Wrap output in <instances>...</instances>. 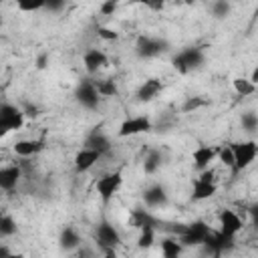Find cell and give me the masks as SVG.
Segmentation results:
<instances>
[{"label": "cell", "mask_w": 258, "mask_h": 258, "mask_svg": "<svg viewBox=\"0 0 258 258\" xmlns=\"http://www.w3.org/2000/svg\"><path fill=\"white\" fill-rule=\"evenodd\" d=\"M204 62H206V52L200 46H185V48H181L179 52H175L171 56L173 69L181 75H187V73L200 69Z\"/></svg>", "instance_id": "1"}, {"label": "cell", "mask_w": 258, "mask_h": 258, "mask_svg": "<svg viewBox=\"0 0 258 258\" xmlns=\"http://www.w3.org/2000/svg\"><path fill=\"white\" fill-rule=\"evenodd\" d=\"M232 145V151H234V173L246 169L252 165V161L258 157V143L254 139H248V141H236V143H230Z\"/></svg>", "instance_id": "2"}, {"label": "cell", "mask_w": 258, "mask_h": 258, "mask_svg": "<svg viewBox=\"0 0 258 258\" xmlns=\"http://www.w3.org/2000/svg\"><path fill=\"white\" fill-rule=\"evenodd\" d=\"M167 48H169V42L163 40V38H157V36L141 34V36H137V40H135V54H137L139 58H143V60L155 58V56L163 54Z\"/></svg>", "instance_id": "3"}, {"label": "cell", "mask_w": 258, "mask_h": 258, "mask_svg": "<svg viewBox=\"0 0 258 258\" xmlns=\"http://www.w3.org/2000/svg\"><path fill=\"white\" fill-rule=\"evenodd\" d=\"M24 113L20 107L12 103H2L0 105V135L4 137L10 131H18L24 125Z\"/></svg>", "instance_id": "4"}, {"label": "cell", "mask_w": 258, "mask_h": 258, "mask_svg": "<svg viewBox=\"0 0 258 258\" xmlns=\"http://www.w3.org/2000/svg\"><path fill=\"white\" fill-rule=\"evenodd\" d=\"M202 248H204V252H206L208 256H212V258H220L222 254L232 252V250L236 248V238L226 236V234H222L220 230H218V232L212 230V234L208 236V240L204 242Z\"/></svg>", "instance_id": "5"}, {"label": "cell", "mask_w": 258, "mask_h": 258, "mask_svg": "<svg viewBox=\"0 0 258 258\" xmlns=\"http://www.w3.org/2000/svg\"><path fill=\"white\" fill-rule=\"evenodd\" d=\"M210 234H212V228L204 220H196L187 224V230L183 236H179V242L183 248H198V246H204Z\"/></svg>", "instance_id": "6"}, {"label": "cell", "mask_w": 258, "mask_h": 258, "mask_svg": "<svg viewBox=\"0 0 258 258\" xmlns=\"http://www.w3.org/2000/svg\"><path fill=\"white\" fill-rule=\"evenodd\" d=\"M75 99L77 103L83 107V109H89V111H95L99 107V101H101V95L95 87V81L91 79H81V83L77 85L75 89Z\"/></svg>", "instance_id": "7"}, {"label": "cell", "mask_w": 258, "mask_h": 258, "mask_svg": "<svg viewBox=\"0 0 258 258\" xmlns=\"http://www.w3.org/2000/svg\"><path fill=\"white\" fill-rule=\"evenodd\" d=\"M95 242H97V246L105 252V250H115L119 244H121V234H119V230L111 224V222H107V220H101L99 224H97V228H95Z\"/></svg>", "instance_id": "8"}, {"label": "cell", "mask_w": 258, "mask_h": 258, "mask_svg": "<svg viewBox=\"0 0 258 258\" xmlns=\"http://www.w3.org/2000/svg\"><path fill=\"white\" fill-rule=\"evenodd\" d=\"M121 183H123V173L121 171H111V173H105V175H101L99 179H97V194H99V198H101V202L103 204H109L111 200H113V196L119 191V187H121Z\"/></svg>", "instance_id": "9"}, {"label": "cell", "mask_w": 258, "mask_h": 258, "mask_svg": "<svg viewBox=\"0 0 258 258\" xmlns=\"http://www.w3.org/2000/svg\"><path fill=\"white\" fill-rule=\"evenodd\" d=\"M153 129V123L147 115H135V117H127L119 129H117V137H133V135H141Z\"/></svg>", "instance_id": "10"}, {"label": "cell", "mask_w": 258, "mask_h": 258, "mask_svg": "<svg viewBox=\"0 0 258 258\" xmlns=\"http://www.w3.org/2000/svg\"><path fill=\"white\" fill-rule=\"evenodd\" d=\"M46 147V137H38V139H20L12 145L14 153L22 159H28L32 155H38L42 149Z\"/></svg>", "instance_id": "11"}, {"label": "cell", "mask_w": 258, "mask_h": 258, "mask_svg": "<svg viewBox=\"0 0 258 258\" xmlns=\"http://www.w3.org/2000/svg\"><path fill=\"white\" fill-rule=\"evenodd\" d=\"M143 202L147 208H163L169 202V194L161 183H151L143 189Z\"/></svg>", "instance_id": "12"}, {"label": "cell", "mask_w": 258, "mask_h": 258, "mask_svg": "<svg viewBox=\"0 0 258 258\" xmlns=\"http://www.w3.org/2000/svg\"><path fill=\"white\" fill-rule=\"evenodd\" d=\"M218 222H220V232L226 234V236H232V238H236V234L244 226L242 218L234 210H222L220 216H218Z\"/></svg>", "instance_id": "13"}, {"label": "cell", "mask_w": 258, "mask_h": 258, "mask_svg": "<svg viewBox=\"0 0 258 258\" xmlns=\"http://www.w3.org/2000/svg\"><path fill=\"white\" fill-rule=\"evenodd\" d=\"M161 91H163V83H161L159 79L151 77V79H145V81L139 85V89L135 91V99H137V103H149V101H153Z\"/></svg>", "instance_id": "14"}, {"label": "cell", "mask_w": 258, "mask_h": 258, "mask_svg": "<svg viewBox=\"0 0 258 258\" xmlns=\"http://www.w3.org/2000/svg\"><path fill=\"white\" fill-rule=\"evenodd\" d=\"M216 157H218V147H212V145H200L191 153V161L198 171H206Z\"/></svg>", "instance_id": "15"}, {"label": "cell", "mask_w": 258, "mask_h": 258, "mask_svg": "<svg viewBox=\"0 0 258 258\" xmlns=\"http://www.w3.org/2000/svg\"><path fill=\"white\" fill-rule=\"evenodd\" d=\"M103 157V153H99V151H95V149H87V147H83L77 155H75V171L77 173H85V171H89L99 159Z\"/></svg>", "instance_id": "16"}, {"label": "cell", "mask_w": 258, "mask_h": 258, "mask_svg": "<svg viewBox=\"0 0 258 258\" xmlns=\"http://www.w3.org/2000/svg\"><path fill=\"white\" fill-rule=\"evenodd\" d=\"M107 62H109L107 54L103 50H99V48H91V50H87L83 54V64H85V69H87L89 75H95L97 71H101L103 67H107Z\"/></svg>", "instance_id": "17"}, {"label": "cell", "mask_w": 258, "mask_h": 258, "mask_svg": "<svg viewBox=\"0 0 258 258\" xmlns=\"http://www.w3.org/2000/svg\"><path fill=\"white\" fill-rule=\"evenodd\" d=\"M22 167L16 163V165H6V167H2L0 169V187L4 189V191H12L16 185H18V181H20V177H22Z\"/></svg>", "instance_id": "18"}, {"label": "cell", "mask_w": 258, "mask_h": 258, "mask_svg": "<svg viewBox=\"0 0 258 258\" xmlns=\"http://www.w3.org/2000/svg\"><path fill=\"white\" fill-rule=\"evenodd\" d=\"M131 226L137 228V230H143V228H161V222L149 210L135 208L131 212Z\"/></svg>", "instance_id": "19"}, {"label": "cell", "mask_w": 258, "mask_h": 258, "mask_svg": "<svg viewBox=\"0 0 258 258\" xmlns=\"http://www.w3.org/2000/svg\"><path fill=\"white\" fill-rule=\"evenodd\" d=\"M83 147H87V149H95V151H99V153H109L111 151V147H113V143H111V139L107 137V135H103L101 131H91L89 135H87V139H85V143H83Z\"/></svg>", "instance_id": "20"}, {"label": "cell", "mask_w": 258, "mask_h": 258, "mask_svg": "<svg viewBox=\"0 0 258 258\" xmlns=\"http://www.w3.org/2000/svg\"><path fill=\"white\" fill-rule=\"evenodd\" d=\"M216 191H218V187H216L214 181H206V179H202V177H196L194 183H191V200H194V202L208 200V198H212Z\"/></svg>", "instance_id": "21"}, {"label": "cell", "mask_w": 258, "mask_h": 258, "mask_svg": "<svg viewBox=\"0 0 258 258\" xmlns=\"http://www.w3.org/2000/svg\"><path fill=\"white\" fill-rule=\"evenodd\" d=\"M58 246H60L64 252L77 250V248L81 246V234L77 232V228L64 226V228L60 230V236H58Z\"/></svg>", "instance_id": "22"}, {"label": "cell", "mask_w": 258, "mask_h": 258, "mask_svg": "<svg viewBox=\"0 0 258 258\" xmlns=\"http://www.w3.org/2000/svg\"><path fill=\"white\" fill-rule=\"evenodd\" d=\"M181 252H183V246L179 238L167 236L161 240V258H181Z\"/></svg>", "instance_id": "23"}, {"label": "cell", "mask_w": 258, "mask_h": 258, "mask_svg": "<svg viewBox=\"0 0 258 258\" xmlns=\"http://www.w3.org/2000/svg\"><path fill=\"white\" fill-rule=\"evenodd\" d=\"M161 163H163V155L157 149H149L147 155H145V159H143V171L147 175H153L161 167Z\"/></svg>", "instance_id": "24"}, {"label": "cell", "mask_w": 258, "mask_h": 258, "mask_svg": "<svg viewBox=\"0 0 258 258\" xmlns=\"http://www.w3.org/2000/svg\"><path fill=\"white\" fill-rule=\"evenodd\" d=\"M232 87H234L236 95H240V97H250V95L256 93V85L250 79H244V77H236L232 81Z\"/></svg>", "instance_id": "25"}, {"label": "cell", "mask_w": 258, "mask_h": 258, "mask_svg": "<svg viewBox=\"0 0 258 258\" xmlns=\"http://www.w3.org/2000/svg\"><path fill=\"white\" fill-rule=\"evenodd\" d=\"M206 105H208V99H204V97H200V95H194V97H185V99H183L179 111H181V113H196L198 109H202V107H206Z\"/></svg>", "instance_id": "26"}, {"label": "cell", "mask_w": 258, "mask_h": 258, "mask_svg": "<svg viewBox=\"0 0 258 258\" xmlns=\"http://www.w3.org/2000/svg\"><path fill=\"white\" fill-rule=\"evenodd\" d=\"M95 87H97V91H99L101 97H117V95H119V87H117L115 81H111V79L95 81Z\"/></svg>", "instance_id": "27"}, {"label": "cell", "mask_w": 258, "mask_h": 258, "mask_svg": "<svg viewBox=\"0 0 258 258\" xmlns=\"http://www.w3.org/2000/svg\"><path fill=\"white\" fill-rule=\"evenodd\" d=\"M155 242V228H143L139 230V236H137V248L139 250H149Z\"/></svg>", "instance_id": "28"}, {"label": "cell", "mask_w": 258, "mask_h": 258, "mask_svg": "<svg viewBox=\"0 0 258 258\" xmlns=\"http://www.w3.org/2000/svg\"><path fill=\"white\" fill-rule=\"evenodd\" d=\"M240 125H242V129L246 133H254L258 129V115H256V111H244L240 115Z\"/></svg>", "instance_id": "29"}, {"label": "cell", "mask_w": 258, "mask_h": 258, "mask_svg": "<svg viewBox=\"0 0 258 258\" xmlns=\"http://www.w3.org/2000/svg\"><path fill=\"white\" fill-rule=\"evenodd\" d=\"M12 234H16V220L10 214H2L0 216V236L8 238Z\"/></svg>", "instance_id": "30"}, {"label": "cell", "mask_w": 258, "mask_h": 258, "mask_svg": "<svg viewBox=\"0 0 258 258\" xmlns=\"http://www.w3.org/2000/svg\"><path fill=\"white\" fill-rule=\"evenodd\" d=\"M210 10H212V16H216V18H226V16L230 14L232 6H230V2H226V0H216V2L210 4Z\"/></svg>", "instance_id": "31"}, {"label": "cell", "mask_w": 258, "mask_h": 258, "mask_svg": "<svg viewBox=\"0 0 258 258\" xmlns=\"http://www.w3.org/2000/svg\"><path fill=\"white\" fill-rule=\"evenodd\" d=\"M218 159L222 165L234 169V151H232V145H222L218 147Z\"/></svg>", "instance_id": "32"}, {"label": "cell", "mask_w": 258, "mask_h": 258, "mask_svg": "<svg viewBox=\"0 0 258 258\" xmlns=\"http://www.w3.org/2000/svg\"><path fill=\"white\" fill-rule=\"evenodd\" d=\"M44 6H46V0H20L16 4L20 12H36V10H42Z\"/></svg>", "instance_id": "33"}, {"label": "cell", "mask_w": 258, "mask_h": 258, "mask_svg": "<svg viewBox=\"0 0 258 258\" xmlns=\"http://www.w3.org/2000/svg\"><path fill=\"white\" fill-rule=\"evenodd\" d=\"M97 36H99L101 40L113 42V40L119 38V32H117L115 28H111V26H97Z\"/></svg>", "instance_id": "34"}, {"label": "cell", "mask_w": 258, "mask_h": 258, "mask_svg": "<svg viewBox=\"0 0 258 258\" xmlns=\"http://www.w3.org/2000/svg\"><path fill=\"white\" fill-rule=\"evenodd\" d=\"M20 109H22V113H24V117H26V119H36V117L40 115V107H38V105H34V103H30V101H26Z\"/></svg>", "instance_id": "35"}, {"label": "cell", "mask_w": 258, "mask_h": 258, "mask_svg": "<svg viewBox=\"0 0 258 258\" xmlns=\"http://www.w3.org/2000/svg\"><path fill=\"white\" fill-rule=\"evenodd\" d=\"M117 0H105V2H101V6H99V12L103 14V16H113L115 14V10H117Z\"/></svg>", "instance_id": "36"}, {"label": "cell", "mask_w": 258, "mask_h": 258, "mask_svg": "<svg viewBox=\"0 0 258 258\" xmlns=\"http://www.w3.org/2000/svg\"><path fill=\"white\" fill-rule=\"evenodd\" d=\"M185 230H187V224H181V222H173V224H169V226H167V232H169L171 236H175V238L183 236V234H185Z\"/></svg>", "instance_id": "37"}, {"label": "cell", "mask_w": 258, "mask_h": 258, "mask_svg": "<svg viewBox=\"0 0 258 258\" xmlns=\"http://www.w3.org/2000/svg\"><path fill=\"white\" fill-rule=\"evenodd\" d=\"M48 62H50V54H48V52H38V56H36V60H34V67H36L38 71H44V69L48 67Z\"/></svg>", "instance_id": "38"}, {"label": "cell", "mask_w": 258, "mask_h": 258, "mask_svg": "<svg viewBox=\"0 0 258 258\" xmlns=\"http://www.w3.org/2000/svg\"><path fill=\"white\" fill-rule=\"evenodd\" d=\"M64 6H67V2L64 0H46V10L48 12H60V10H64Z\"/></svg>", "instance_id": "39"}, {"label": "cell", "mask_w": 258, "mask_h": 258, "mask_svg": "<svg viewBox=\"0 0 258 258\" xmlns=\"http://www.w3.org/2000/svg\"><path fill=\"white\" fill-rule=\"evenodd\" d=\"M248 214H250V220H252L254 228H258V204L250 206V208H248Z\"/></svg>", "instance_id": "40"}, {"label": "cell", "mask_w": 258, "mask_h": 258, "mask_svg": "<svg viewBox=\"0 0 258 258\" xmlns=\"http://www.w3.org/2000/svg\"><path fill=\"white\" fill-rule=\"evenodd\" d=\"M145 6H147V8H151V10H157V12H159V10H163V6H165V4H163V2H147Z\"/></svg>", "instance_id": "41"}, {"label": "cell", "mask_w": 258, "mask_h": 258, "mask_svg": "<svg viewBox=\"0 0 258 258\" xmlns=\"http://www.w3.org/2000/svg\"><path fill=\"white\" fill-rule=\"evenodd\" d=\"M10 254H12V252H10V248H8L6 244H2V246H0V258H8Z\"/></svg>", "instance_id": "42"}, {"label": "cell", "mask_w": 258, "mask_h": 258, "mask_svg": "<svg viewBox=\"0 0 258 258\" xmlns=\"http://www.w3.org/2000/svg\"><path fill=\"white\" fill-rule=\"evenodd\" d=\"M250 81H252L254 85H258V64L252 69V73H250Z\"/></svg>", "instance_id": "43"}, {"label": "cell", "mask_w": 258, "mask_h": 258, "mask_svg": "<svg viewBox=\"0 0 258 258\" xmlns=\"http://www.w3.org/2000/svg\"><path fill=\"white\" fill-rule=\"evenodd\" d=\"M103 258H119V254L111 248V250H105V252H103Z\"/></svg>", "instance_id": "44"}, {"label": "cell", "mask_w": 258, "mask_h": 258, "mask_svg": "<svg viewBox=\"0 0 258 258\" xmlns=\"http://www.w3.org/2000/svg\"><path fill=\"white\" fill-rule=\"evenodd\" d=\"M8 258H24V254L22 252H16V254H10Z\"/></svg>", "instance_id": "45"}]
</instances>
